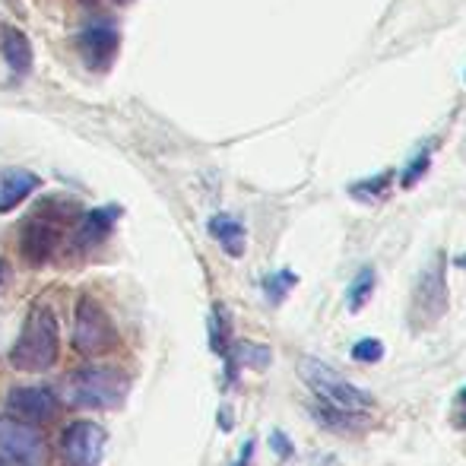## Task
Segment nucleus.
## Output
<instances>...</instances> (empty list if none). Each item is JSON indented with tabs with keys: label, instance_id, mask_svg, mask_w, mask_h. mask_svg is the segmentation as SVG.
I'll use <instances>...</instances> for the list:
<instances>
[{
	"label": "nucleus",
	"instance_id": "obj_3",
	"mask_svg": "<svg viewBox=\"0 0 466 466\" xmlns=\"http://www.w3.org/2000/svg\"><path fill=\"white\" fill-rule=\"evenodd\" d=\"M83 209L70 200H45L19 228V254L25 264L45 267L57 254L64 241V228L70 219H80Z\"/></svg>",
	"mask_w": 466,
	"mask_h": 466
},
{
	"label": "nucleus",
	"instance_id": "obj_30",
	"mask_svg": "<svg viewBox=\"0 0 466 466\" xmlns=\"http://www.w3.org/2000/svg\"><path fill=\"white\" fill-rule=\"evenodd\" d=\"M86 4H93V0H86Z\"/></svg>",
	"mask_w": 466,
	"mask_h": 466
},
{
	"label": "nucleus",
	"instance_id": "obj_5",
	"mask_svg": "<svg viewBox=\"0 0 466 466\" xmlns=\"http://www.w3.org/2000/svg\"><path fill=\"white\" fill-rule=\"evenodd\" d=\"M299 374L308 384V390L314 393V400H324V403L339 406V410H350V412H371L374 410V400L369 390L356 387L352 380H346L343 374H337L330 365L318 362V359H301Z\"/></svg>",
	"mask_w": 466,
	"mask_h": 466
},
{
	"label": "nucleus",
	"instance_id": "obj_25",
	"mask_svg": "<svg viewBox=\"0 0 466 466\" xmlns=\"http://www.w3.org/2000/svg\"><path fill=\"white\" fill-rule=\"evenodd\" d=\"M254 448H258V444H254V438H248V441L241 444L238 461H235L232 466H251V461H254Z\"/></svg>",
	"mask_w": 466,
	"mask_h": 466
},
{
	"label": "nucleus",
	"instance_id": "obj_28",
	"mask_svg": "<svg viewBox=\"0 0 466 466\" xmlns=\"http://www.w3.org/2000/svg\"><path fill=\"white\" fill-rule=\"evenodd\" d=\"M454 267H461V270H466V254H457V258H454Z\"/></svg>",
	"mask_w": 466,
	"mask_h": 466
},
{
	"label": "nucleus",
	"instance_id": "obj_4",
	"mask_svg": "<svg viewBox=\"0 0 466 466\" xmlns=\"http://www.w3.org/2000/svg\"><path fill=\"white\" fill-rule=\"evenodd\" d=\"M444 270H448V260H444V254H435L416 277V286H412L410 295L412 333L431 330L448 314L451 295H448V277H444Z\"/></svg>",
	"mask_w": 466,
	"mask_h": 466
},
{
	"label": "nucleus",
	"instance_id": "obj_18",
	"mask_svg": "<svg viewBox=\"0 0 466 466\" xmlns=\"http://www.w3.org/2000/svg\"><path fill=\"white\" fill-rule=\"evenodd\" d=\"M374 289H378V270L374 267H362L356 273V279L350 282V289H346V308H350V314H359L369 305Z\"/></svg>",
	"mask_w": 466,
	"mask_h": 466
},
{
	"label": "nucleus",
	"instance_id": "obj_1",
	"mask_svg": "<svg viewBox=\"0 0 466 466\" xmlns=\"http://www.w3.org/2000/svg\"><path fill=\"white\" fill-rule=\"evenodd\" d=\"M61 356V324H57V311L48 301H35L29 308L19 330L16 343L10 350V365L16 371H51Z\"/></svg>",
	"mask_w": 466,
	"mask_h": 466
},
{
	"label": "nucleus",
	"instance_id": "obj_7",
	"mask_svg": "<svg viewBox=\"0 0 466 466\" xmlns=\"http://www.w3.org/2000/svg\"><path fill=\"white\" fill-rule=\"evenodd\" d=\"M117 346V330L111 324L108 311L93 299V295H80L74 311V350L80 356H102Z\"/></svg>",
	"mask_w": 466,
	"mask_h": 466
},
{
	"label": "nucleus",
	"instance_id": "obj_11",
	"mask_svg": "<svg viewBox=\"0 0 466 466\" xmlns=\"http://www.w3.org/2000/svg\"><path fill=\"white\" fill-rule=\"evenodd\" d=\"M226 384H238V371L241 369H254V371H264L270 369L273 362V352L270 346L264 343H248V339H235L232 350L226 352Z\"/></svg>",
	"mask_w": 466,
	"mask_h": 466
},
{
	"label": "nucleus",
	"instance_id": "obj_12",
	"mask_svg": "<svg viewBox=\"0 0 466 466\" xmlns=\"http://www.w3.org/2000/svg\"><path fill=\"white\" fill-rule=\"evenodd\" d=\"M42 187V178L29 168H0V213H13Z\"/></svg>",
	"mask_w": 466,
	"mask_h": 466
},
{
	"label": "nucleus",
	"instance_id": "obj_16",
	"mask_svg": "<svg viewBox=\"0 0 466 466\" xmlns=\"http://www.w3.org/2000/svg\"><path fill=\"white\" fill-rule=\"evenodd\" d=\"M209 235L219 241V248L228 254V258H245V248H248V232L235 216L219 213L209 219Z\"/></svg>",
	"mask_w": 466,
	"mask_h": 466
},
{
	"label": "nucleus",
	"instance_id": "obj_10",
	"mask_svg": "<svg viewBox=\"0 0 466 466\" xmlns=\"http://www.w3.org/2000/svg\"><path fill=\"white\" fill-rule=\"evenodd\" d=\"M6 412L23 422L45 425L57 416V393L51 387H13L6 393Z\"/></svg>",
	"mask_w": 466,
	"mask_h": 466
},
{
	"label": "nucleus",
	"instance_id": "obj_8",
	"mask_svg": "<svg viewBox=\"0 0 466 466\" xmlns=\"http://www.w3.org/2000/svg\"><path fill=\"white\" fill-rule=\"evenodd\" d=\"M105 444H108V431L93 419H76L67 422L61 431V461L64 466H98L105 457Z\"/></svg>",
	"mask_w": 466,
	"mask_h": 466
},
{
	"label": "nucleus",
	"instance_id": "obj_20",
	"mask_svg": "<svg viewBox=\"0 0 466 466\" xmlns=\"http://www.w3.org/2000/svg\"><path fill=\"white\" fill-rule=\"evenodd\" d=\"M390 178H393L390 172L378 175V178H365V181H359V185H352L350 194L362 203H378V200H384L387 190H390Z\"/></svg>",
	"mask_w": 466,
	"mask_h": 466
},
{
	"label": "nucleus",
	"instance_id": "obj_9",
	"mask_svg": "<svg viewBox=\"0 0 466 466\" xmlns=\"http://www.w3.org/2000/svg\"><path fill=\"white\" fill-rule=\"evenodd\" d=\"M117 45H121V32L115 29V23H93L76 35V48H80V57L89 70L102 74L115 64Z\"/></svg>",
	"mask_w": 466,
	"mask_h": 466
},
{
	"label": "nucleus",
	"instance_id": "obj_19",
	"mask_svg": "<svg viewBox=\"0 0 466 466\" xmlns=\"http://www.w3.org/2000/svg\"><path fill=\"white\" fill-rule=\"evenodd\" d=\"M295 286H299V273L292 270H277L270 277H264V295L270 305H282Z\"/></svg>",
	"mask_w": 466,
	"mask_h": 466
},
{
	"label": "nucleus",
	"instance_id": "obj_14",
	"mask_svg": "<svg viewBox=\"0 0 466 466\" xmlns=\"http://www.w3.org/2000/svg\"><path fill=\"white\" fill-rule=\"evenodd\" d=\"M117 216L121 209L117 207H98V209H89V213H80V222H76V248H96L102 245L105 238L111 235L115 228Z\"/></svg>",
	"mask_w": 466,
	"mask_h": 466
},
{
	"label": "nucleus",
	"instance_id": "obj_24",
	"mask_svg": "<svg viewBox=\"0 0 466 466\" xmlns=\"http://www.w3.org/2000/svg\"><path fill=\"white\" fill-rule=\"evenodd\" d=\"M454 425L457 429H466V387L457 390V400H454Z\"/></svg>",
	"mask_w": 466,
	"mask_h": 466
},
{
	"label": "nucleus",
	"instance_id": "obj_6",
	"mask_svg": "<svg viewBox=\"0 0 466 466\" xmlns=\"http://www.w3.org/2000/svg\"><path fill=\"white\" fill-rule=\"evenodd\" d=\"M48 438L38 425L16 416H0V466H48Z\"/></svg>",
	"mask_w": 466,
	"mask_h": 466
},
{
	"label": "nucleus",
	"instance_id": "obj_22",
	"mask_svg": "<svg viewBox=\"0 0 466 466\" xmlns=\"http://www.w3.org/2000/svg\"><path fill=\"white\" fill-rule=\"evenodd\" d=\"M429 166H431V156H429V149H422V153H419L416 159H412L410 166H406V172H403V178H400V185H403L406 190L416 187L419 178H422V175L429 172Z\"/></svg>",
	"mask_w": 466,
	"mask_h": 466
},
{
	"label": "nucleus",
	"instance_id": "obj_21",
	"mask_svg": "<svg viewBox=\"0 0 466 466\" xmlns=\"http://www.w3.org/2000/svg\"><path fill=\"white\" fill-rule=\"evenodd\" d=\"M350 356H352V362H359V365H378L380 359H384V343H380L378 337H362L350 350Z\"/></svg>",
	"mask_w": 466,
	"mask_h": 466
},
{
	"label": "nucleus",
	"instance_id": "obj_17",
	"mask_svg": "<svg viewBox=\"0 0 466 466\" xmlns=\"http://www.w3.org/2000/svg\"><path fill=\"white\" fill-rule=\"evenodd\" d=\"M207 337H209V350H213L219 359L232 350V343H235L232 339V314H228V308L222 305V301H216V305L209 308Z\"/></svg>",
	"mask_w": 466,
	"mask_h": 466
},
{
	"label": "nucleus",
	"instance_id": "obj_23",
	"mask_svg": "<svg viewBox=\"0 0 466 466\" xmlns=\"http://www.w3.org/2000/svg\"><path fill=\"white\" fill-rule=\"evenodd\" d=\"M270 451L279 457V461H292V457H295L292 438H289L286 431H279V429H273V431H270Z\"/></svg>",
	"mask_w": 466,
	"mask_h": 466
},
{
	"label": "nucleus",
	"instance_id": "obj_29",
	"mask_svg": "<svg viewBox=\"0 0 466 466\" xmlns=\"http://www.w3.org/2000/svg\"><path fill=\"white\" fill-rule=\"evenodd\" d=\"M115 4H130V0H115Z\"/></svg>",
	"mask_w": 466,
	"mask_h": 466
},
{
	"label": "nucleus",
	"instance_id": "obj_13",
	"mask_svg": "<svg viewBox=\"0 0 466 466\" xmlns=\"http://www.w3.org/2000/svg\"><path fill=\"white\" fill-rule=\"evenodd\" d=\"M308 410H311L314 422H318L320 429L337 431V435H356L371 419V412H350V410H339V406L324 403V400H311Z\"/></svg>",
	"mask_w": 466,
	"mask_h": 466
},
{
	"label": "nucleus",
	"instance_id": "obj_15",
	"mask_svg": "<svg viewBox=\"0 0 466 466\" xmlns=\"http://www.w3.org/2000/svg\"><path fill=\"white\" fill-rule=\"evenodd\" d=\"M0 51H4V61L13 70V76H25L32 70V45L16 25L0 29Z\"/></svg>",
	"mask_w": 466,
	"mask_h": 466
},
{
	"label": "nucleus",
	"instance_id": "obj_26",
	"mask_svg": "<svg viewBox=\"0 0 466 466\" xmlns=\"http://www.w3.org/2000/svg\"><path fill=\"white\" fill-rule=\"evenodd\" d=\"M219 425H222V431H232V410H228V406H222L219 410Z\"/></svg>",
	"mask_w": 466,
	"mask_h": 466
},
{
	"label": "nucleus",
	"instance_id": "obj_27",
	"mask_svg": "<svg viewBox=\"0 0 466 466\" xmlns=\"http://www.w3.org/2000/svg\"><path fill=\"white\" fill-rule=\"evenodd\" d=\"M6 282H10V264H6V260L0 258V292L6 289Z\"/></svg>",
	"mask_w": 466,
	"mask_h": 466
},
{
	"label": "nucleus",
	"instance_id": "obj_2",
	"mask_svg": "<svg viewBox=\"0 0 466 466\" xmlns=\"http://www.w3.org/2000/svg\"><path fill=\"white\" fill-rule=\"evenodd\" d=\"M127 393L130 378L117 365H80L61 384V397L76 410H117Z\"/></svg>",
	"mask_w": 466,
	"mask_h": 466
}]
</instances>
